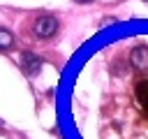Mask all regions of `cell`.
<instances>
[{"label":"cell","mask_w":148,"mask_h":139,"mask_svg":"<svg viewBox=\"0 0 148 139\" xmlns=\"http://www.w3.org/2000/svg\"><path fill=\"white\" fill-rule=\"evenodd\" d=\"M56 30H58V21H56V16H51V14H42V16L35 19V25H32L35 37H39V39H49V37L56 35Z\"/></svg>","instance_id":"cell-1"},{"label":"cell","mask_w":148,"mask_h":139,"mask_svg":"<svg viewBox=\"0 0 148 139\" xmlns=\"http://www.w3.org/2000/svg\"><path fill=\"white\" fill-rule=\"evenodd\" d=\"M21 67H23V72L28 76H37L39 70H42V58L37 53H32V51H23L21 53Z\"/></svg>","instance_id":"cell-2"},{"label":"cell","mask_w":148,"mask_h":139,"mask_svg":"<svg viewBox=\"0 0 148 139\" xmlns=\"http://www.w3.org/2000/svg\"><path fill=\"white\" fill-rule=\"evenodd\" d=\"M130 63H132V67L139 70V72L148 70V46H134L132 53H130Z\"/></svg>","instance_id":"cell-3"},{"label":"cell","mask_w":148,"mask_h":139,"mask_svg":"<svg viewBox=\"0 0 148 139\" xmlns=\"http://www.w3.org/2000/svg\"><path fill=\"white\" fill-rule=\"evenodd\" d=\"M134 93H136V102H139L141 111H143L146 118H148V79H141V81L136 83Z\"/></svg>","instance_id":"cell-4"},{"label":"cell","mask_w":148,"mask_h":139,"mask_svg":"<svg viewBox=\"0 0 148 139\" xmlns=\"http://www.w3.org/2000/svg\"><path fill=\"white\" fill-rule=\"evenodd\" d=\"M12 44H14L12 32H9V30H5V28H0V51H7Z\"/></svg>","instance_id":"cell-5"},{"label":"cell","mask_w":148,"mask_h":139,"mask_svg":"<svg viewBox=\"0 0 148 139\" xmlns=\"http://www.w3.org/2000/svg\"><path fill=\"white\" fill-rule=\"evenodd\" d=\"M76 2H90V0H76Z\"/></svg>","instance_id":"cell-6"}]
</instances>
